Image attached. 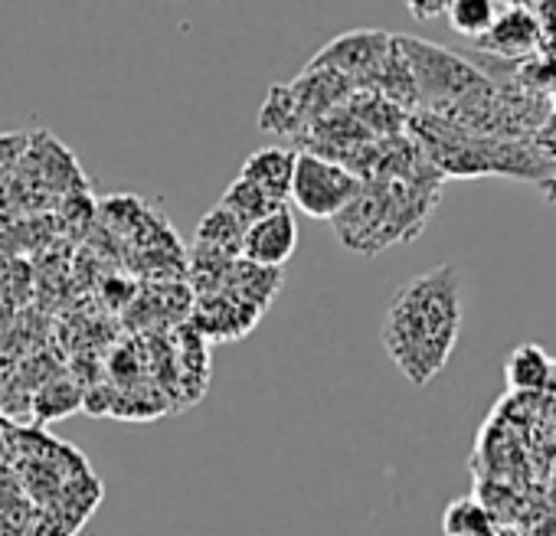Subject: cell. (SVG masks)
Returning <instances> with one entry per match:
<instances>
[{"label":"cell","mask_w":556,"mask_h":536,"mask_svg":"<svg viewBox=\"0 0 556 536\" xmlns=\"http://www.w3.org/2000/svg\"><path fill=\"white\" fill-rule=\"evenodd\" d=\"M488 536H501V529H494V533H488Z\"/></svg>","instance_id":"cell-17"},{"label":"cell","mask_w":556,"mask_h":536,"mask_svg":"<svg viewBox=\"0 0 556 536\" xmlns=\"http://www.w3.org/2000/svg\"><path fill=\"white\" fill-rule=\"evenodd\" d=\"M501 536H520V533H510V529H504V533H501Z\"/></svg>","instance_id":"cell-16"},{"label":"cell","mask_w":556,"mask_h":536,"mask_svg":"<svg viewBox=\"0 0 556 536\" xmlns=\"http://www.w3.org/2000/svg\"><path fill=\"white\" fill-rule=\"evenodd\" d=\"M553 360L540 344H520L504 360V383L510 393H540L549 386Z\"/></svg>","instance_id":"cell-9"},{"label":"cell","mask_w":556,"mask_h":536,"mask_svg":"<svg viewBox=\"0 0 556 536\" xmlns=\"http://www.w3.org/2000/svg\"><path fill=\"white\" fill-rule=\"evenodd\" d=\"M442 529L445 536H488L497 529V523L488 503H481L478 497H458L445 507Z\"/></svg>","instance_id":"cell-12"},{"label":"cell","mask_w":556,"mask_h":536,"mask_svg":"<svg viewBox=\"0 0 556 536\" xmlns=\"http://www.w3.org/2000/svg\"><path fill=\"white\" fill-rule=\"evenodd\" d=\"M295 248H299V222L286 203L245 229L239 258L258 268H282L295 255Z\"/></svg>","instance_id":"cell-5"},{"label":"cell","mask_w":556,"mask_h":536,"mask_svg":"<svg viewBox=\"0 0 556 536\" xmlns=\"http://www.w3.org/2000/svg\"><path fill=\"white\" fill-rule=\"evenodd\" d=\"M216 206H223L226 213H232L245 229L252 226V222H258V219H265L268 213H275L278 206H286V203H275V200H268L265 193H258L255 187H249L245 180H232L229 187H226V193L219 196V203Z\"/></svg>","instance_id":"cell-14"},{"label":"cell","mask_w":556,"mask_h":536,"mask_svg":"<svg viewBox=\"0 0 556 536\" xmlns=\"http://www.w3.org/2000/svg\"><path fill=\"white\" fill-rule=\"evenodd\" d=\"M393 50V37L383 30H351L334 37L325 50L315 53L308 63L312 69H331L344 79H351L357 89H367L377 69L383 66L387 53Z\"/></svg>","instance_id":"cell-4"},{"label":"cell","mask_w":556,"mask_h":536,"mask_svg":"<svg viewBox=\"0 0 556 536\" xmlns=\"http://www.w3.org/2000/svg\"><path fill=\"white\" fill-rule=\"evenodd\" d=\"M295 161H299L295 148L265 144V148H258V151H252L245 157V164L239 170V180H245L249 187H255L258 193H265L275 203H289Z\"/></svg>","instance_id":"cell-7"},{"label":"cell","mask_w":556,"mask_h":536,"mask_svg":"<svg viewBox=\"0 0 556 536\" xmlns=\"http://www.w3.org/2000/svg\"><path fill=\"white\" fill-rule=\"evenodd\" d=\"M475 43L497 60H523L540 47V21L523 4H501L494 27Z\"/></svg>","instance_id":"cell-6"},{"label":"cell","mask_w":556,"mask_h":536,"mask_svg":"<svg viewBox=\"0 0 556 536\" xmlns=\"http://www.w3.org/2000/svg\"><path fill=\"white\" fill-rule=\"evenodd\" d=\"M497 11H501V4H494V0H448L445 17L455 34H462L468 40H481L494 27Z\"/></svg>","instance_id":"cell-13"},{"label":"cell","mask_w":556,"mask_h":536,"mask_svg":"<svg viewBox=\"0 0 556 536\" xmlns=\"http://www.w3.org/2000/svg\"><path fill=\"white\" fill-rule=\"evenodd\" d=\"M278 289H282V268H258V265H249V261L236 258L223 292L229 298L255 308V311H265Z\"/></svg>","instance_id":"cell-8"},{"label":"cell","mask_w":556,"mask_h":536,"mask_svg":"<svg viewBox=\"0 0 556 536\" xmlns=\"http://www.w3.org/2000/svg\"><path fill=\"white\" fill-rule=\"evenodd\" d=\"M462 272L452 261L396 289L383 318V347L413 386H426L445 370L462 337Z\"/></svg>","instance_id":"cell-1"},{"label":"cell","mask_w":556,"mask_h":536,"mask_svg":"<svg viewBox=\"0 0 556 536\" xmlns=\"http://www.w3.org/2000/svg\"><path fill=\"white\" fill-rule=\"evenodd\" d=\"M258 128L278 138H302L305 135V122L299 115V105L292 99V89L286 82H275L262 102V115H258Z\"/></svg>","instance_id":"cell-10"},{"label":"cell","mask_w":556,"mask_h":536,"mask_svg":"<svg viewBox=\"0 0 556 536\" xmlns=\"http://www.w3.org/2000/svg\"><path fill=\"white\" fill-rule=\"evenodd\" d=\"M439 196L442 180H367L331 222L344 248L377 255L390 245L413 242L426 229Z\"/></svg>","instance_id":"cell-2"},{"label":"cell","mask_w":556,"mask_h":536,"mask_svg":"<svg viewBox=\"0 0 556 536\" xmlns=\"http://www.w3.org/2000/svg\"><path fill=\"white\" fill-rule=\"evenodd\" d=\"M242 235H245V226L232 213H226L223 206H213L200 219V226L193 232V245H206V248H216V252H223L229 258H239Z\"/></svg>","instance_id":"cell-11"},{"label":"cell","mask_w":556,"mask_h":536,"mask_svg":"<svg viewBox=\"0 0 556 536\" xmlns=\"http://www.w3.org/2000/svg\"><path fill=\"white\" fill-rule=\"evenodd\" d=\"M409 14L416 21H435V17H445V8H448V0H409Z\"/></svg>","instance_id":"cell-15"},{"label":"cell","mask_w":556,"mask_h":536,"mask_svg":"<svg viewBox=\"0 0 556 536\" xmlns=\"http://www.w3.org/2000/svg\"><path fill=\"white\" fill-rule=\"evenodd\" d=\"M361 187L364 180L354 177L348 167L328 157L299 151L289 200L312 219H334L338 213L348 209V203L361 193Z\"/></svg>","instance_id":"cell-3"}]
</instances>
